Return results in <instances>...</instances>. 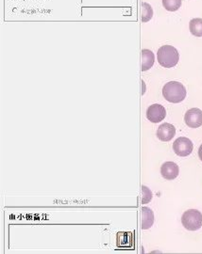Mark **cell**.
Listing matches in <instances>:
<instances>
[{
  "instance_id": "13",
  "label": "cell",
  "mask_w": 202,
  "mask_h": 254,
  "mask_svg": "<svg viewBox=\"0 0 202 254\" xmlns=\"http://www.w3.org/2000/svg\"><path fill=\"white\" fill-rule=\"evenodd\" d=\"M165 9L169 12H176L181 6V0H163Z\"/></svg>"
},
{
  "instance_id": "3",
  "label": "cell",
  "mask_w": 202,
  "mask_h": 254,
  "mask_svg": "<svg viewBox=\"0 0 202 254\" xmlns=\"http://www.w3.org/2000/svg\"><path fill=\"white\" fill-rule=\"evenodd\" d=\"M181 223L188 231H198L202 227V214L196 209H190L183 213Z\"/></svg>"
},
{
  "instance_id": "12",
  "label": "cell",
  "mask_w": 202,
  "mask_h": 254,
  "mask_svg": "<svg viewBox=\"0 0 202 254\" xmlns=\"http://www.w3.org/2000/svg\"><path fill=\"white\" fill-rule=\"evenodd\" d=\"M152 16H153L152 7L148 3L143 2L142 3V22L146 23L150 21Z\"/></svg>"
},
{
  "instance_id": "9",
  "label": "cell",
  "mask_w": 202,
  "mask_h": 254,
  "mask_svg": "<svg viewBox=\"0 0 202 254\" xmlns=\"http://www.w3.org/2000/svg\"><path fill=\"white\" fill-rule=\"evenodd\" d=\"M154 223L153 211L148 207L142 208V229L147 230Z\"/></svg>"
},
{
  "instance_id": "2",
  "label": "cell",
  "mask_w": 202,
  "mask_h": 254,
  "mask_svg": "<svg viewBox=\"0 0 202 254\" xmlns=\"http://www.w3.org/2000/svg\"><path fill=\"white\" fill-rule=\"evenodd\" d=\"M157 58L160 65L165 68H172L178 64L179 54L172 46H163L157 52Z\"/></svg>"
},
{
  "instance_id": "8",
  "label": "cell",
  "mask_w": 202,
  "mask_h": 254,
  "mask_svg": "<svg viewBox=\"0 0 202 254\" xmlns=\"http://www.w3.org/2000/svg\"><path fill=\"white\" fill-rule=\"evenodd\" d=\"M161 174L167 180H174L178 177L179 174L178 166L174 162H166L161 168Z\"/></svg>"
},
{
  "instance_id": "6",
  "label": "cell",
  "mask_w": 202,
  "mask_h": 254,
  "mask_svg": "<svg viewBox=\"0 0 202 254\" xmlns=\"http://www.w3.org/2000/svg\"><path fill=\"white\" fill-rule=\"evenodd\" d=\"M185 124L191 128H198L202 126V110L200 108H191L184 116Z\"/></svg>"
},
{
  "instance_id": "5",
  "label": "cell",
  "mask_w": 202,
  "mask_h": 254,
  "mask_svg": "<svg viewBox=\"0 0 202 254\" xmlns=\"http://www.w3.org/2000/svg\"><path fill=\"white\" fill-rule=\"evenodd\" d=\"M167 116V110L166 108L159 104L149 105L146 110V118L151 123L158 124L162 122Z\"/></svg>"
},
{
  "instance_id": "11",
  "label": "cell",
  "mask_w": 202,
  "mask_h": 254,
  "mask_svg": "<svg viewBox=\"0 0 202 254\" xmlns=\"http://www.w3.org/2000/svg\"><path fill=\"white\" fill-rule=\"evenodd\" d=\"M190 32L196 37H202V19L194 18L189 23Z\"/></svg>"
},
{
  "instance_id": "14",
  "label": "cell",
  "mask_w": 202,
  "mask_h": 254,
  "mask_svg": "<svg viewBox=\"0 0 202 254\" xmlns=\"http://www.w3.org/2000/svg\"><path fill=\"white\" fill-rule=\"evenodd\" d=\"M142 190H143V199H142V203H147L151 201L152 199V193L151 191L146 187L143 185L142 186Z\"/></svg>"
},
{
  "instance_id": "10",
  "label": "cell",
  "mask_w": 202,
  "mask_h": 254,
  "mask_svg": "<svg viewBox=\"0 0 202 254\" xmlns=\"http://www.w3.org/2000/svg\"><path fill=\"white\" fill-rule=\"evenodd\" d=\"M155 56L152 51L148 49L142 50V71H147L152 68L154 64Z\"/></svg>"
},
{
  "instance_id": "1",
  "label": "cell",
  "mask_w": 202,
  "mask_h": 254,
  "mask_svg": "<svg viewBox=\"0 0 202 254\" xmlns=\"http://www.w3.org/2000/svg\"><path fill=\"white\" fill-rule=\"evenodd\" d=\"M163 95L168 102L173 104H178L185 99L186 89L179 82L170 81L164 86Z\"/></svg>"
},
{
  "instance_id": "4",
  "label": "cell",
  "mask_w": 202,
  "mask_h": 254,
  "mask_svg": "<svg viewBox=\"0 0 202 254\" xmlns=\"http://www.w3.org/2000/svg\"><path fill=\"white\" fill-rule=\"evenodd\" d=\"M173 150L178 156H188L193 152V143L188 138L180 137L173 143Z\"/></svg>"
},
{
  "instance_id": "15",
  "label": "cell",
  "mask_w": 202,
  "mask_h": 254,
  "mask_svg": "<svg viewBox=\"0 0 202 254\" xmlns=\"http://www.w3.org/2000/svg\"><path fill=\"white\" fill-rule=\"evenodd\" d=\"M199 156H200V159L202 161V144L199 149Z\"/></svg>"
},
{
  "instance_id": "7",
  "label": "cell",
  "mask_w": 202,
  "mask_h": 254,
  "mask_svg": "<svg viewBox=\"0 0 202 254\" xmlns=\"http://www.w3.org/2000/svg\"><path fill=\"white\" fill-rule=\"evenodd\" d=\"M176 128L171 124H163L157 130V138L162 141H170L175 137Z\"/></svg>"
}]
</instances>
